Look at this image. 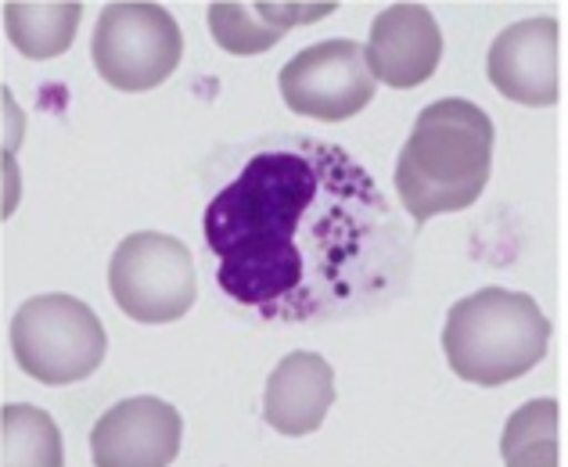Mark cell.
I'll return each mask as SVG.
<instances>
[{
	"mask_svg": "<svg viewBox=\"0 0 568 467\" xmlns=\"http://www.w3.org/2000/svg\"><path fill=\"white\" fill-rule=\"evenodd\" d=\"M555 420H558V403L555 399H532L526 410L511 417V425L526 428L521 432H504V457L515 464H555L558 443H555Z\"/></svg>",
	"mask_w": 568,
	"mask_h": 467,
	"instance_id": "15",
	"label": "cell"
},
{
	"mask_svg": "<svg viewBox=\"0 0 568 467\" xmlns=\"http://www.w3.org/2000/svg\"><path fill=\"white\" fill-rule=\"evenodd\" d=\"M493 123L475 101L446 98L417 115L396 162V194L414 223L460 213L486 191Z\"/></svg>",
	"mask_w": 568,
	"mask_h": 467,
	"instance_id": "2",
	"label": "cell"
},
{
	"mask_svg": "<svg viewBox=\"0 0 568 467\" xmlns=\"http://www.w3.org/2000/svg\"><path fill=\"white\" fill-rule=\"evenodd\" d=\"M550 321L526 292L483 288L450 309L443 353L460 382L507 385L547 356Z\"/></svg>",
	"mask_w": 568,
	"mask_h": 467,
	"instance_id": "3",
	"label": "cell"
},
{
	"mask_svg": "<svg viewBox=\"0 0 568 467\" xmlns=\"http://www.w3.org/2000/svg\"><path fill=\"white\" fill-rule=\"evenodd\" d=\"M91 54L104 83L144 94L181 65V26L159 4H109L98 19Z\"/></svg>",
	"mask_w": 568,
	"mask_h": 467,
	"instance_id": "6",
	"label": "cell"
},
{
	"mask_svg": "<svg viewBox=\"0 0 568 467\" xmlns=\"http://www.w3.org/2000/svg\"><path fill=\"white\" fill-rule=\"evenodd\" d=\"M109 288L138 324H173L199 298V274L184 241L141 231L119 241L109 263Z\"/></svg>",
	"mask_w": 568,
	"mask_h": 467,
	"instance_id": "5",
	"label": "cell"
},
{
	"mask_svg": "<svg viewBox=\"0 0 568 467\" xmlns=\"http://www.w3.org/2000/svg\"><path fill=\"white\" fill-rule=\"evenodd\" d=\"M281 98L292 112L321 123H342L375 98V72L356 40H324L298 51L281 69Z\"/></svg>",
	"mask_w": 568,
	"mask_h": 467,
	"instance_id": "7",
	"label": "cell"
},
{
	"mask_svg": "<svg viewBox=\"0 0 568 467\" xmlns=\"http://www.w3.org/2000/svg\"><path fill=\"white\" fill-rule=\"evenodd\" d=\"M83 4H8L4 26L11 43L26 58L43 62V58L62 54L72 37H77Z\"/></svg>",
	"mask_w": 568,
	"mask_h": 467,
	"instance_id": "12",
	"label": "cell"
},
{
	"mask_svg": "<svg viewBox=\"0 0 568 467\" xmlns=\"http://www.w3.org/2000/svg\"><path fill=\"white\" fill-rule=\"evenodd\" d=\"M443 58V33L422 4H393L371 22L367 62L371 72L393 90H410L436 72Z\"/></svg>",
	"mask_w": 568,
	"mask_h": 467,
	"instance_id": "10",
	"label": "cell"
},
{
	"mask_svg": "<svg viewBox=\"0 0 568 467\" xmlns=\"http://www.w3.org/2000/svg\"><path fill=\"white\" fill-rule=\"evenodd\" d=\"M4 464H62L54 420L33 406H4Z\"/></svg>",
	"mask_w": 568,
	"mask_h": 467,
	"instance_id": "13",
	"label": "cell"
},
{
	"mask_svg": "<svg viewBox=\"0 0 568 467\" xmlns=\"http://www.w3.org/2000/svg\"><path fill=\"white\" fill-rule=\"evenodd\" d=\"M335 403V370L317 353L284 356L266 378L263 417L277 435H310L324 425Z\"/></svg>",
	"mask_w": 568,
	"mask_h": 467,
	"instance_id": "11",
	"label": "cell"
},
{
	"mask_svg": "<svg viewBox=\"0 0 568 467\" xmlns=\"http://www.w3.org/2000/svg\"><path fill=\"white\" fill-rule=\"evenodd\" d=\"M19 367L40 385L83 382L104 364V327L94 309L72 295H37L19 306L11 324Z\"/></svg>",
	"mask_w": 568,
	"mask_h": 467,
	"instance_id": "4",
	"label": "cell"
},
{
	"mask_svg": "<svg viewBox=\"0 0 568 467\" xmlns=\"http://www.w3.org/2000/svg\"><path fill=\"white\" fill-rule=\"evenodd\" d=\"M489 83L529 109L558 101V19H526L507 26L486 54Z\"/></svg>",
	"mask_w": 568,
	"mask_h": 467,
	"instance_id": "8",
	"label": "cell"
},
{
	"mask_svg": "<svg viewBox=\"0 0 568 467\" xmlns=\"http://www.w3.org/2000/svg\"><path fill=\"white\" fill-rule=\"evenodd\" d=\"M181 435H184V420L176 414V406L155 396H133L115 403L94 425L91 435L94 464L101 467L170 464L181 454Z\"/></svg>",
	"mask_w": 568,
	"mask_h": 467,
	"instance_id": "9",
	"label": "cell"
},
{
	"mask_svg": "<svg viewBox=\"0 0 568 467\" xmlns=\"http://www.w3.org/2000/svg\"><path fill=\"white\" fill-rule=\"evenodd\" d=\"M209 29L213 40L231 54H260L288 33L284 26L271 22L260 4H213L209 8Z\"/></svg>",
	"mask_w": 568,
	"mask_h": 467,
	"instance_id": "14",
	"label": "cell"
},
{
	"mask_svg": "<svg viewBox=\"0 0 568 467\" xmlns=\"http://www.w3.org/2000/svg\"><path fill=\"white\" fill-rule=\"evenodd\" d=\"M216 284L277 324L378 309L407 284L410 241L375 176L346 148L281 138L205 205Z\"/></svg>",
	"mask_w": 568,
	"mask_h": 467,
	"instance_id": "1",
	"label": "cell"
}]
</instances>
